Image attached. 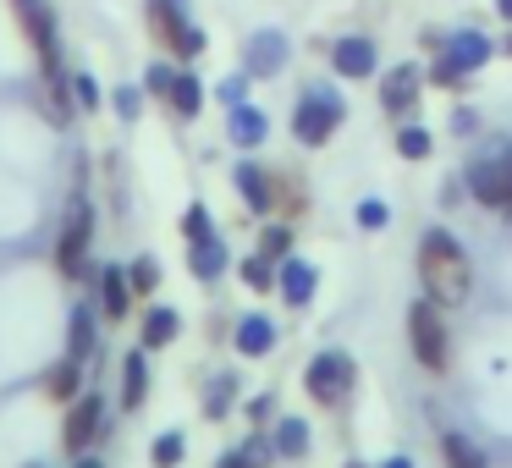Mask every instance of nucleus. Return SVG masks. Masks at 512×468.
Segmentation results:
<instances>
[{
    "mask_svg": "<svg viewBox=\"0 0 512 468\" xmlns=\"http://www.w3.org/2000/svg\"><path fill=\"white\" fill-rule=\"evenodd\" d=\"M215 468H248V457H243V452H226V457H221V463H215Z\"/></svg>",
    "mask_w": 512,
    "mask_h": 468,
    "instance_id": "ea45409f",
    "label": "nucleus"
},
{
    "mask_svg": "<svg viewBox=\"0 0 512 468\" xmlns=\"http://www.w3.org/2000/svg\"><path fill=\"white\" fill-rule=\"evenodd\" d=\"M424 94V67L419 61H402V67L380 72V105H386V116H408L413 105H419Z\"/></svg>",
    "mask_w": 512,
    "mask_h": 468,
    "instance_id": "0eeeda50",
    "label": "nucleus"
},
{
    "mask_svg": "<svg viewBox=\"0 0 512 468\" xmlns=\"http://www.w3.org/2000/svg\"><path fill=\"white\" fill-rule=\"evenodd\" d=\"M171 56H177V61H193V56H204V28H182V34H177V45H171Z\"/></svg>",
    "mask_w": 512,
    "mask_h": 468,
    "instance_id": "473e14b6",
    "label": "nucleus"
},
{
    "mask_svg": "<svg viewBox=\"0 0 512 468\" xmlns=\"http://www.w3.org/2000/svg\"><path fill=\"white\" fill-rule=\"evenodd\" d=\"M386 221H391V210H386L380 199H364V204H358V226H364V232H380Z\"/></svg>",
    "mask_w": 512,
    "mask_h": 468,
    "instance_id": "72a5a7b5",
    "label": "nucleus"
},
{
    "mask_svg": "<svg viewBox=\"0 0 512 468\" xmlns=\"http://www.w3.org/2000/svg\"><path fill=\"white\" fill-rule=\"evenodd\" d=\"M182 452H188V446H182V435H177V430H166V435L155 441V452H149V463H155V468H177V463H182Z\"/></svg>",
    "mask_w": 512,
    "mask_h": 468,
    "instance_id": "cd10ccee",
    "label": "nucleus"
},
{
    "mask_svg": "<svg viewBox=\"0 0 512 468\" xmlns=\"http://www.w3.org/2000/svg\"><path fill=\"white\" fill-rule=\"evenodd\" d=\"M507 56H512V34H507Z\"/></svg>",
    "mask_w": 512,
    "mask_h": 468,
    "instance_id": "c03bdc74",
    "label": "nucleus"
},
{
    "mask_svg": "<svg viewBox=\"0 0 512 468\" xmlns=\"http://www.w3.org/2000/svg\"><path fill=\"white\" fill-rule=\"evenodd\" d=\"M127 281H133V292H155V281H160V265H155V259H138V265L127 270Z\"/></svg>",
    "mask_w": 512,
    "mask_h": 468,
    "instance_id": "f704fd0d",
    "label": "nucleus"
},
{
    "mask_svg": "<svg viewBox=\"0 0 512 468\" xmlns=\"http://www.w3.org/2000/svg\"><path fill=\"white\" fill-rule=\"evenodd\" d=\"M276 446L287 457H303V446H309V424H303V419H281L276 424Z\"/></svg>",
    "mask_w": 512,
    "mask_h": 468,
    "instance_id": "393cba45",
    "label": "nucleus"
},
{
    "mask_svg": "<svg viewBox=\"0 0 512 468\" xmlns=\"http://www.w3.org/2000/svg\"><path fill=\"white\" fill-rule=\"evenodd\" d=\"M149 28H155L160 45H177V34L188 28V12H182V0H149Z\"/></svg>",
    "mask_w": 512,
    "mask_h": 468,
    "instance_id": "dca6fc26",
    "label": "nucleus"
},
{
    "mask_svg": "<svg viewBox=\"0 0 512 468\" xmlns=\"http://www.w3.org/2000/svg\"><path fill=\"white\" fill-rule=\"evenodd\" d=\"M265 133H270V122H265V111L259 105H232V144L237 149H259L265 144Z\"/></svg>",
    "mask_w": 512,
    "mask_h": 468,
    "instance_id": "ddd939ff",
    "label": "nucleus"
},
{
    "mask_svg": "<svg viewBox=\"0 0 512 468\" xmlns=\"http://www.w3.org/2000/svg\"><path fill=\"white\" fill-rule=\"evenodd\" d=\"M419 281H424V298L441 303V309H457V303L474 292V265H468L463 243L452 232H424L419 243Z\"/></svg>",
    "mask_w": 512,
    "mask_h": 468,
    "instance_id": "f257e3e1",
    "label": "nucleus"
},
{
    "mask_svg": "<svg viewBox=\"0 0 512 468\" xmlns=\"http://www.w3.org/2000/svg\"><path fill=\"white\" fill-rule=\"evenodd\" d=\"M259 254H265V259H287V254H292V232H287V226H265V237H259Z\"/></svg>",
    "mask_w": 512,
    "mask_h": 468,
    "instance_id": "7c9ffc66",
    "label": "nucleus"
},
{
    "mask_svg": "<svg viewBox=\"0 0 512 468\" xmlns=\"http://www.w3.org/2000/svg\"><path fill=\"white\" fill-rule=\"evenodd\" d=\"M94 353V325H89V309H72V331H67V358H89Z\"/></svg>",
    "mask_w": 512,
    "mask_h": 468,
    "instance_id": "b1692460",
    "label": "nucleus"
},
{
    "mask_svg": "<svg viewBox=\"0 0 512 468\" xmlns=\"http://www.w3.org/2000/svg\"><path fill=\"white\" fill-rule=\"evenodd\" d=\"M100 424H105V402L89 391V397H78V402H72V413H67V430H61V446L83 457V446H89L94 435H100Z\"/></svg>",
    "mask_w": 512,
    "mask_h": 468,
    "instance_id": "9d476101",
    "label": "nucleus"
},
{
    "mask_svg": "<svg viewBox=\"0 0 512 468\" xmlns=\"http://www.w3.org/2000/svg\"><path fill=\"white\" fill-rule=\"evenodd\" d=\"M188 265H193V276H199V281H215L226 265H232V259H226V243H221V237H204V243H193Z\"/></svg>",
    "mask_w": 512,
    "mask_h": 468,
    "instance_id": "6ab92c4d",
    "label": "nucleus"
},
{
    "mask_svg": "<svg viewBox=\"0 0 512 468\" xmlns=\"http://www.w3.org/2000/svg\"><path fill=\"white\" fill-rule=\"evenodd\" d=\"M78 380H83V364H78V358H67V364H56V369L45 375V391H50V397H61V402H67V397H83Z\"/></svg>",
    "mask_w": 512,
    "mask_h": 468,
    "instance_id": "4be33fe9",
    "label": "nucleus"
},
{
    "mask_svg": "<svg viewBox=\"0 0 512 468\" xmlns=\"http://www.w3.org/2000/svg\"><path fill=\"white\" fill-rule=\"evenodd\" d=\"M226 402H232V380H221V386L210 391V408H204V413H210V419H221V413H226Z\"/></svg>",
    "mask_w": 512,
    "mask_h": 468,
    "instance_id": "4c0bfd02",
    "label": "nucleus"
},
{
    "mask_svg": "<svg viewBox=\"0 0 512 468\" xmlns=\"http://www.w3.org/2000/svg\"><path fill=\"white\" fill-rule=\"evenodd\" d=\"M78 468H105V463H100V457H78Z\"/></svg>",
    "mask_w": 512,
    "mask_h": 468,
    "instance_id": "79ce46f5",
    "label": "nucleus"
},
{
    "mask_svg": "<svg viewBox=\"0 0 512 468\" xmlns=\"http://www.w3.org/2000/svg\"><path fill=\"white\" fill-rule=\"evenodd\" d=\"M331 67L342 72L347 83H364V78H375V67H380V50H375V39H364V34H342L331 45Z\"/></svg>",
    "mask_w": 512,
    "mask_h": 468,
    "instance_id": "1a4fd4ad",
    "label": "nucleus"
},
{
    "mask_svg": "<svg viewBox=\"0 0 512 468\" xmlns=\"http://www.w3.org/2000/svg\"><path fill=\"white\" fill-rule=\"evenodd\" d=\"M171 83H177V72H171L166 61H155V67L144 72V89H149V94H171Z\"/></svg>",
    "mask_w": 512,
    "mask_h": 468,
    "instance_id": "c9c22d12",
    "label": "nucleus"
},
{
    "mask_svg": "<svg viewBox=\"0 0 512 468\" xmlns=\"http://www.w3.org/2000/svg\"><path fill=\"white\" fill-rule=\"evenodd\" d=\"M111 100H116V116H122V122H133V116L144 111V89H138V83H122Z\"/></svg>",
    "mask_w": 512,
    "mask_h": 468,
    "instance_id": "2f4dec72",
    "label": "nucleus"
},
{
    "mask_svg": "<svg viewBox=\"0 0 512 468\" xmlns=\"http://www.w3.org/2000/svg\"><path fill=\"white\" fill-rule=\"evenodd\" d=\"M441 452H446V468H485V457L474 452V441H463L457 430L441 435Z\"/></svg>",
    "mask_w": 512,
    "mask_h": 468,
    "instance_id": "5701e85b",
    "label": "nucleus"
},
{
    "mask_svg": "<svg viewBox=\"0 0 512 468\" xmlns=\"http://www.w3.org/2000/svg\"><path fill=\"white\" fill-rule=\"evenodd\" d=\"M342 116H347V105H342L336 89H309L298 100V111H292V133H298V144L320 149V144H331V133L342 127Z\"/></svg>",
    "mask_w": 512,
    "mask_h": 468,
    "instance_id": "7ed1b4c3",
    "label": "nucleus"
},
{
    "mask_svg": "<svg viewBox=\"0 0 512 468\" xmlns=\"http://www.w3.org/2000/svg\"><path fill=\"white\" fill-rule=\"evenodd\" d=\"M463 78H468V72H463V67H452V61L441 56V67H435V83H446V89H457Z\"/></svg>",
    "mask_w": 512,
    "mask_h": 468,
    "instance_id": "58836bf2",
    "label": "nucleus"
},
{
    "mask_svg": "<svg viewBox=\"0 0 512 468\" xmlns=\"http://www.w3.org/2000/svg\"><path fill=\"white\" fill-rule=\"evenodd\" d=\"M72 105H83V111H100V105H105L94 72H72Z\"/></svg>",
    "mask_w": 512,
    "mask_h": 468,
    "instance_id": "bb28decb",
    "label": "nucleus"
},
{
    "mask_svg": "<svg viewBox=\"0 0 512 468\" xmlns=\"http://www.w3.org/2000/svg\"><path fill=\"white\" fill-rule=\"evenodd\" d=\"M276 287H281V298H287L292 303V309H303V303H309L314 298V265H303V259H281V281H276Z\"/></svg>",
    "mask_w": 512,
    "mask_h": 468,
    "instance_id": "f8f14e48",
    "label": "nucleus"
},
{
    "mask_svg": "<svg viewBox=\"0 0 512 468\" xmlns=\"http://www.w3.org/2000/svg\"><path fill=\"white\" fill-rule=\"evenodd\" d=\"M430 149H435V138L424 133V127H402V133H397V155L402 160H424Z\"/></svg>",
    "mask_w": 512,
    "mask_h": 468,
    "instance_id": "a878e982",
    "label": "nucleus"
},
{
    "mask_svg": "<svg viewBox=\"0 0 512 468\" xmlns=\"http://www.w3.org/2000/svg\"><path fill=\"white\" fill-rule=\"evenodd\" d=\"M177 331H182L177 309H149V314H144V353H149V347L177 342Z\"/></svg>",
    "mask_w": 512,
    "mask_h": 468,
    "instance_id": "aec40b11",
    "label": "nucleus"
},
{
    "mask_svg": "<svg viewBox=\"0 0 512 468\" xmlns=\"http://www.w3.org/2000/svg\"><path fill=\"white\" fill-rule=\"evenodd\" d=\"M270 347H276V325H270L265 314H243V325H237V353H243V358H265Z\"/></svg>",
    "mask_w": 512,
    "mask_h": 468,
    "instance_id": "4468645a",
    "label": "nucleus"
},
{
    "mask_svg": "<svg viewBox=\"0 0 512 468\" xmlns=\"http://www.w3.org/2000/svg\"><path fill=\"white\" fill-rule=\"evenodd\" d=\"M237 193H243V204H248L254 215H265L270 204H276V193H270V177L254 166V160H243V166H237Z\"/></svg>",
    "mask_w": 512,
    "mask_h": 468,
    "instance_id": "2eb2a0df",
    "label": "nucleus"
},
{
    "mask_svg": "<svg viewBox=\"0 0 512 468\" xmlns=\"http://www.w3.org/2000/svg\"><path fill=\"white\" fill-rule=\"evenodd\" d=\"M166 100H171V111H177L182 122H193V116L204 111V83L193 78V72H177V83H171Z\"/></svg>",
    "mask_w": 512,
    "mask_h": 468,
    "instance_id": "a211bd4d",
    "label": "nucleus"
},
{
    "mask_svg": "<svg viewBox=\"0 0 512 468\" xmlns=\"http://www.w3.org/2000/svg\"><path fill=\"white\" fill-rule=\"evenodd\" d=\"M303 380H309V397L331 408V402H342L347 391H353V358H347V353H320Z\"/></svg>",
    "mask_w": 512,
    "mask_h": 468,
    "instance_id": "423d86ee",
    "label": "nucleus"
},
{
    "mask_svg": "<svg viewBox=\"0 0 512 468\" xmlns=\"http://www.w3.org/2000/svg\"><path fill=\"white\" fill-rule=\"evenodd\" d=\"M144 391H149V364H144V353H127V364H122V402H127V408H138Z\"/></svg>",
    "mask_w": 512,
    "mask_h": 468,
    "instance_id": "412c9836",
    "label": "nucleus"
},
{
    "mask_svg": "<svg viewBox=\"0 0 512 468\" xmlns=\"http://www.w3.org/2000/svg\"><path fill=\"white\" fill-rule=\"evenodd\" d=\"M408 342H413V358H419L430 375H446L452 364V336H446V320H441V303H413L408 309Z\"/></svg>",
    "mask_w": 512,
    "mask_h": 468,
    "instance_id": "f03ea898",
    "label": "nucleus"
},
{
    "mask_svg": "<svg viewBox=\"0 0 512 468\" xmlns=\"http://www.w3.org/2000/svg\"><path fill=\"white\" fill-rule=\"evenodd\" d=\"M215 94H221L226 105H243V100H248V72H232V78H226Z\"/></svg>",
    "mask_w": 512,
    "mask_h": 468,
    "instance_id": "e433bc0d",
    "label": "nucleus"
},
{
    "mask_svg": "<svg viewBox=\"0 0 512 468\" xmlns=\"http://www.w3.org/2000/svg\"><path fill=\"white\" fill-rule=\"evenodd\" d=\"M353 468H364V463H353Z\"/></svg>",
    "mask_w": 512,
    "mask_h": 468,
    "instance_id": "a18cd8bd",
    "label": "nucleus"
},
{
    "mask_svg": "<svg viewBox=\"0 0 512 468\" xmlns=\"http://www.w3.org/2000/svg\"><path fill=\"white\" fill-rule=\"evenodd\" d=\"M182 232H188V243H204V237H215L210 210H204V204H188V215H182Z\"/></svg>",
    "mask_w": 512,
    "mask_h": 468,
    "instance_id": "c756f323",
    "label": "nucleus"
},
{
    "mask_svg": "<svg viewBox=\"0 0 512 468\" xmlns=\"http://www.w3.org/2000/svg\"><path fill=\"white\" fill-rule=\"evenodd\" d=\"M441 56L452 61V67H463V72H479L490 56H496V50H490V39L479 34V28H457V34L446 39V50H441Z\"/></svg>",
    "mask_w": 512,
    "mask_h": 468,
    "instance_id": "9b49d317",
    "label": "nucleus"
},
{
    "mask_svg": "<svg viewBox=\"0 0 512 468\" xmlns=\"http://www.w3.org/2000/svg\"><path fill=\"white\" fill-rule=\"evenodd\" d=\"M281 67H287V34H281V28L248 34V45H243V72L248 78H276Z\"/></svg>",
    "mask_w": 512,
    "mask_h": 468,
    "instance_id": "6e6552de",
    "label": "nucleus"
},
{
    "mask_svg": "<svg viewBox=\"0 0 512 468\" xmlns=\"http://www.w3.org/2000/svg\"><path fill=\"white\" fill-rule=\"evenodd\" d=\"M100 303H105V314L111 320H127V309H133V281H127V270H105L100 276Z\"/></svg>",
    "mask_w": 512,
    "mask_h": 468,
    "instance_id": "f3484780",
    "label": "nucleus"
},
{
    "mask_svg": "<svg viewBox=\"0 0 512 468\" xmlns=\"http://www.w3.org/2000/svg\"><path fill=\"white\" fill-rule=\"evenodd\" d=\"M496 17H501V23H512V0H496Z\"/></svg>",
    "mask_w": 512,
    "mask_h": 468,
    "instance_id": "a19ab883",
    "label": "nucleus"
},
{
    "mask_svg": "<svg viewBox=\"0 0 512 468\" xmlns=\"http://www.w3.org/2000/svg\"><path fill=\"white\" fill-rule=\"evenodd\" d=\"M468 193L479 204H490V210H512V144L468 171Z\"/></svg>",
    "mask_w": 512,
    "mask_h": 468,
    "instance_id": "39448f33",
    "label": "nucleus"
},
{
    "mask_svg": "<svg viewBox=\"0 0 512 468\" xmlns=\"http://www.w3.org/2000/svg\"><path fill=\"white\" fill-rule=\"evenodd\" d=\"M386 468H413V463H408V457H391V463H386Z\"/></svg>",
    "mask_w": 512,
    "mask_h": 468,
    "instance_id": "37998d69",
    "label": "nucleus"
},
{
    "mask_svg": "<svg viewBox=\"0 0 512 468\" xmlns=\"http://www.w3.org/2000/svg\"><path fill=\"white\" fill-rule=\"evenodd\" d=\"M89 243H94V210L83 199H72L67 226H61V243H56L61 276H83V270H89Z\"/></svg>",
    "mask_w": 512,
    "mask_h": 468,
    "instance_id": "20e7f679",
    "label": "nucleus"
},
{
    "mask_svg": "<svg viewBox=\"0 0 512 468\" xmlns=\"http://www.w3.org/2000/svg\"><path fill=\"white\" fill-rule=\"evenodd\" d=\"M243 281H248L254 292H270V287H276V270H270V259H265V254L243 259Z\"/></svg>",
    "mask_w": 512,
    "mask_h": 468,
    "instance_id": "c85d7f7f",
    "label": "nucleus"
}]
</instances>
